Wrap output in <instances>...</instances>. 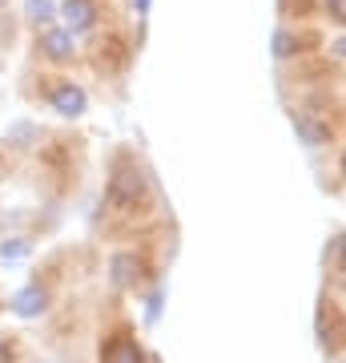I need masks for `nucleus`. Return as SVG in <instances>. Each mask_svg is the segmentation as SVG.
I'll return each instance as SVG.
<instances>
[{"instance_id": "obj_1", "label": "nucleus", "mask_w": 346, "mask_h": 363, "mask_svg": "<svg viewBox=\"0 0 346 363\" xmlns=\"http://www.w3.org/2000/svg\"><path fill=\"white\" fill-rule=\"evenodd\" d=\"M142 169H117L113 174V186H109V198H113L117 206H129V202H137V194H142Z\"/></svg>"}, {"instance_id": "obj_2", "label": "nucleus", "mask_w": 346, "mask_h": 363, "mask_svg": "<svg viewBox=\"0 0 346 363\" xmlns=\"http://www.w3.org/2000/svg\"><path fill=\"white\" fill-rule=\"evenodd\" d=\"M64 25H69V33H85V28H93V21H97V9H93V0H64Z\"/></svg>"}, {"instance_id": "obj_3", "label": "nucleus", "mask_w": 346, "mask_h": 363, "mask_svg": "<svg viewBox=\"0 0 346 363\" xmlns=\"http://www.w3.org/2000/svg\"><path fill=\"white\" fill-rule=\"evenodd\" d=\"M52 109L64 117H81L85 113V89H77V85H61V89L52 93Z\"/></svg>"}, {"instance_id": "obj_4", "label": "nucleus", "mask_w": 346, "mask_h": 363, "mask_svg": "<svg viewBox=\"0 0 346 363\" xmlns=\"http://www.w3.org/2000/svg\"><path fill=\"white\" fill-rule=\"evenodd\" d=\"M45 307H49V295H45L40 286H25V291L13 298V311L21 315V319H33V315H40Z\"/></svg>"}, {"instance_id": "obj_5", "label": "nucleus", "mask_w": 346, "mask_h": 363, "mask_svg": "<svg viewBox=\"0 0 346 363\" xmlns=\"http://www.w3.org/2000/svg\"><path fill=\"white\" fill-rule=\"evenodd\" d=\"M40 45H45V52H49L52 61H69L73 57V33H64V28H49Z\"/></svg>"}, {"instance_id": "obj_6", "label": "nucleus", "mask_w": 346, "mask_h": 363, "mask_svg": "<svg viewBox=\"0 0 346 363\" xmlns=\"http://www.w3.org/2000/svg\"><path fill=\"white\" fill-rule=\"evenodd\" d=\"M294 130L298 138L306 145H322V142H330V125H322V121H310V117H298L294 121Z\"/></svg>"}, {"instance_id": "obj_7", "label": "nucleus", "mask_w": 346, "mask_h": 363, "mask_svg": "<svg viewBox=\"0 0 346 363\" xmlns=\"http://www.w3.org/2000/svg\"><path fill=\"white\" fill-rule=\"evenodd\" d=\"M133 274H137V259H133V255H117L113 259V283L129 286L133 283Z\"/></svg>"}, {"instance_id": "obj_8", "label": "nucleus", "mask_w": 346, "mask_h": 363, "mask_svg": "<svg viewBox=\"0 0 346 363\" xmlns=\"http://www.w3.org/2000/svg\"><path fill=\"white\" fill-rule=\"evenodd\" d=\"M52 16H57L52 0H28V21L33 25H52Z\"/></svg>"}, {"instance_id": "obj_9", "label": "nucleus", "mask_w": 346, "mask_h": 363, "mask_svg": "<svg viewBox=\"0 0 346 363\" xmlns=\"http://www.w3.org/2000/svg\"><path fill=\"white\" fill-rule=\"evenodd\" d=\"M294 52H298L294 33H278V37H274V57H294Z\"/></svg>"}, {"instance_id": "obj_10", "label": "nucleus", "mask_w": 346, "mask_h": 363, "mask_svg": "<svg viewBox=\"0 0 346 363\" xmlns=\"http://www.w3.org/2000/svg\"><path fill=\"white\" fill-rule=\"evenodd\" d=\"M28 255V242H4L0 247V259H25Z\"/></svg>"}, {"instance_id": "obj_11", "label": "nucleus", "mask_w": 346, "mask_h": 363, "mask_svg": "<svg viewBox=\"0 0 346 363\" xmlns=\"http://www.w3.org/2000/svg\"><path fill=\"white\" fill-rule=\"evenodd\" d=\"M117 363H142V355H137V347H133V343H125V347H121V355H117Z\"/></svg>"}, {"instance_id": "obj_12", "label": "nucleus", "mask_w": 346, "mask_h": 363, "mask_svg": "<svg viewBox=\"0 0 346 363\" xmlns=\"http://www.w3.org/2000/svg\"><path fill=\"white\" fill-rule=\"evenodd\" d=\"M326 9H330V16H334V21H342V0H326Z\"/></svg>"}, {"instance_id": "obj_13", "label": "nucleus", "mask_w": 346, "mask_h": 363, "mask_svg": "<svg viewBox=\"0 0 346 363\" xmlns=\"http://www.w3.org/2000/svg\"><path fill=\"white\" fill-rule=\"evenodd\" d=\"M137 13H149V0H137Z\"/></svg>"}, {"instance_id": "obj_14", "label": "nucleus", "mask_w": 346, "mask_h": 363, "mask_svg": "<svg viewBox=\"0 0 346 363\" xmlns=\"http://www.w3.org/2000/svg\"><path fill=\"white\" fill-rule=\"evenodd\" d=\"M8 359V343H0V363Z\"/></svg>"}]
</instances>
